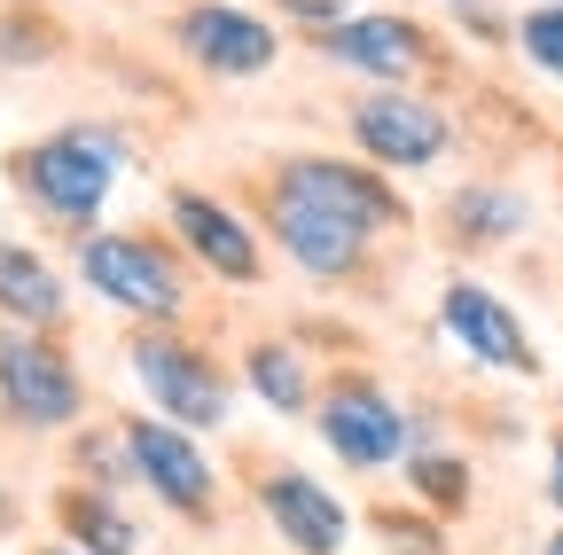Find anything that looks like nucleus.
Returning <instances> with one entry per match:
<instances>
[{
  "instance_id": "23",
  "label": "nucleus",
  "mask_w": 563,
  "mask_h": 555,
  "mask_svg": "<svg viewBox=\"0 0 563 555\" xmlns=\"http://www.w3.org/2000/svg\"><path fill=\"white\" fill-rule=\"evenodd\" d=\"M540 555H563V524H555V532H548V547H540Z\"/></svg>"
},
{
  "instance_id": "18",
  "label": "nucleus",
  "mask_w": 563,
  "mask_h": 555,
  "mask_svg": "<svg viewBox=\"0 0 563 555\" xmlns=\"http://www.w3.org/2000/svg\"><path fill=\"white\" fill-rule=\"evenodd\" d=\"M63 524L79 532L95 555H133V547H141V532H133L110 501H95V493H70V501H63Z\"/></svg>"
},
{
  "instance_id": "17",
  "label": "nucleus",
  "mask_w": 563,
  "mask_h": 555,
  "mask_svg": "<svg viewBox=\"0 0 563 555\" xmlns=\"http://www.w3.org/2000/svg\"><path fill=\"white\" fill-rule=\"evenodd\" d=\"M251 391L274 407V414H298L306 407V368L290 344H251Z\"/></svg>"
},
{
  "instance_id": "7",
  "label": "nucleus",
  "mask_w": 563,
  "mask_h": 555,
  "mask_svg": "<svg viewBox=\"0 0 563 555\" xmlns=\"http://www.w3.org/2000/svg\"><path fill=\"white\" fill-rule=\"evenodd\" d=\"M446 336L462 344V353H477L485 368H509V376H540V353H532V336L525 321L493 298L485 282H446Z\"/></svg>"
},
{
  "instance_id": "12",
  "label": "nucleus",
  "mask_w": 563,
  "mask_h": 555,
  "mask_svg": "<svg viewBox=\"0 0 563 555\" xmlns=\"http://www.w3.org/2000/svg\"><path fill=\"white\" fill-rule=\"evenodd\" d=\"M266 517L282 524V540H298L306 555H336L344 547V509L321 493L313 477H298V469L266 477Z\"/></svg>"
},
{
  "instance_id": "8",
  "label": "nucleus",
  "mask_w": 563,
  "mask_h": 555,
  "mask_svg": "<svg viewBox=\"0 0 563 555\" xmlns=\"http://www.w3.org/2000/svg\"><path fill=\"white\" fill-rule=\"evenodd\" d=\"M321 431H329L336 462H352V469H384V462H399V446H407V414H399L376 384H336V391H329V414H321Z\"/></svg>"
},
{
  "instance_id": "10",
  "label": "nucleus",
  "mask_w": 563,
  "mask_h": 555,
  "mask_svg": "<svg viewBox=\"0 0 563 555\" xmlns=\"http://www.w3.org/2000/svg\"><path fill=\"white\" fill-rule=\"evenodd\" d=\"M180 47L203 63V71H220V79H251V71L274 63V32L258 16H243V9H196L180 24Z\"/></svg>"
},
{
  "instance_id": "22",
  "label": "nucleus",
  "mask_w": 563,
  "mask_h": 555,
  "mask_svg": "<svg viewBox=\"0 0 563 555\" xmlns=\"http://www.w3.org/2000/svg\"><path fill=\"white\" fill-rule=\"evenodd\" d=\"M548 509H555V517H563V439H555V446H548Z\"/></svg>"
},
{
  "instance_id": "4",
  "label": "nucleus",
  "mask_w": 563,
  "mask_h": 555,
  "mask_svg": "<svg viewBox=\"0 0 563 555\" xmlns=\"http://www.w3.org/2000/svg\"><path fill=\"white\" fill-rule=\"evenodd\" d=\"M352 142H361L376 165H439L454 125L439 102H415V95H368L352 102Z\"/></svg>"
},
{
  "instance_id": "11",
  "label": "nucleus",
  "mask_w": 563,
  "mask_h": 555,
  "mask_svg": "<svg viewBox=\"0 0 563 555\" xmlns=\"http://www.w3.org/2000/svg\"><path fill=\"white\" fill-rule=\"evenodd\" d=\"M173 220H180V235L196 243V258H203L211 274H228V282H258V243H251V227H243L235 212H220L211 196L180 188V196H173Z\"/></svg>"
},
{
  "instance_id": "21",
  "label": "nucleus",
  "mask_w": 563,
  "mask_h": 555,
  "mask_svg": "<svg viewBox=\"0 0 563 555\" xmlns=\"http://www.w3.org/2000/svg\"><path fill=\"white\" fill-rule=\"evenodd\" d=\"M282 9H290V16H313V24H336L344 0H282Z\"/></svg>"
},
{
  "instance_id": "6",
  "label": "nucleus",
  "mask_w": 563,
  "mask_h": 555,
  "mask_svg": "<svg viewBox=\"0 0 563 555\" xmlns=\"http://www.w3.org/2000/svg\"><path fill=\"white\" fill-rule=\"evenodd\" d=\"M0 399H9L16 423L55 431V423L79 414V376H70L63 353H47V344H32V336H0Z\"/></svg>"
},
{
  "instance_id": "20",
  "label": "nucleus",
  "mask_w": 563,
  "mask_h": 555,
  "mask_svg": "<svg viewBox=\"0 0 563 555\" xmlns=\"http://www.w3.org/2000/svg\"><path fill=\"white\" fill-rule=\"evenodd\" d=\"M415 493H431V501H462L470 493V469L462 462H446V454H415Z\"/></svg>"
},
{
  "instance_id": "1",
  "label": "nucleus",
  "mask_w": 563,
  "mask_h": 555,
  "mask_svg": "<svg viewBox=\"0 0 563 555\" xmlns=\"http://www.w3.org/2000/svg\"><path fill=\"white\" fill-rule=\"evenodd\" d=\"M118 165H125L118 133L70 125V133H55V142H40V149L16 157V180L47 203L55 220H95V212H102V196L118 188Z\"/></svg>"
},
{
  "instance_id": "14",
  "label": "nucleus",
  "mask_w": 563,
  "mask_h": 555,
  "mask_svg": "<svg viewBox=\"0 0 563 555\" xmlns=\"http://www.w3.org/2000/svg\"><path fill=\"white\" fill-rule=\"evenodd\" d=\"M329 55L361 63V71H376V79H407L422 63V32L399 24V16H361V24H336L329 32Z\"/></svg>"
},
{
  "instance_id": "5",
  "label": "nucleus",
  "mask_w": 563,
  "mask_h": 555,
  "mask_svg": "<svg viewBox=\"0 0 563 555\" xmlns=\"http://www.w3.org/2000/svg\"><path fill=\"white\" fill-rule=\"evenodd\" d=\"M274 227H282V251L313 274H352L368 251V227L352 212H336V203L306 196V188H274Z\"/></svg>"
},
{
  "instance_id": "13",
  "label": "nucleus",
  "mask_w": 563,
  "mask_h": 555,
  "mask_svg": "<svg viewBox=\"0 0 563 555\" xmlns=\"http://www.w3.org/2000/svg\"><path fill=\"white\" fill-rule=\"evenodd\" d=\"M282 188H306V196L336 203V212H352L361 227H391V220H399L391 188H384V180H368V173H352V165H336V157H298L290 173H282Z\"/></svg>"
},
{
  "instance_id": "15",
  "label": "nucleus",
  "mask_w": 563,
  "mask_h": 555,
  "mask_svg": "<svg viewBox=\"0 0 563 555\" xmlns=\"http://www.w3.org/2000/svg\"><path fill=\"white\" fill-rule=\"evenodd\" d=\"M0 306H9L16 321H55L63 313V282L16 243H0Z\"/></svg>"
},
{
  "instance_id": "3",
  "label": "nucleus",
  "mask_w": 563,
  "mask_h": 555,
  "mask_svg": "<svg viewBox=\"0 0 563 555\" xmlns=\"http://www.w3.org/2000/svg\"><path fill=\"white\" fill-rule=\"evenodd\" d=\"M133 376H141V391H150L173 423H188V431L228 423V384H220V368H211L203 353H188V344L141 336V344H133Z\"/></svg>"
},
{
  "instance_id": "16",
  "label": "nucleus",
  "mask_w": 563,
  "mask_h": 555,
  "mask_svg": "<svg viewBox=\"0 0 563 555\" xmlns=\"http://www.w3.org/2000/svg\"><path fill=\"white\" fill-rule=\"evenodd\" d=\"M517 227H525V196H509V188H462L454 196V235L462 243H501Z\"/></svg>"
},
{
  "instance_id": "2",
  "label": "nucleus",
  "mask_w": 563,
  "mask_h": 555,
  "mask_svg": "<svg viewBox=\"0 0 563 555\" xmlns=\"http://www.w3.org/2000/svg\"><path fill=\"white\" fill-rule=\"evenodd\" d=\"M79 274L125 313H180V266L157 251V243H133V235H87L79 251Z\"/></svg>"
},
{
  "instance_id": "19",
  "label": "nucleus",
  "mask_w": 563,
  "mask_h": 555,
  "mask_svg": "<svg viewBox=\"0 0 563 555\" xmlns=\"http://www.w3.org/2000/svg\"><path fill=\"white\" fill-rule=\"evenodd\" d=\"M517 47H525L532 71L563 79V0H548V9H532V16L517 24Z\"/></svg>"
},
{
  "instance_id": "9",
  "label": "nucleus",
  "mask_w": 563,
  "mask_h": 555,
  "mask_svg": "<svg viewBox=\"0 0 563 555\" xmlns=\"http://www.w3.org/2000/svg\"><path fill=\"white\" fill-rule=\"evenodd\" d=\"M125 454H133V469L150 477L173 509H188V517L211 509V469H203V454H196L173 423H133V431H125Z\"/></svg>"
}]
</instances>
